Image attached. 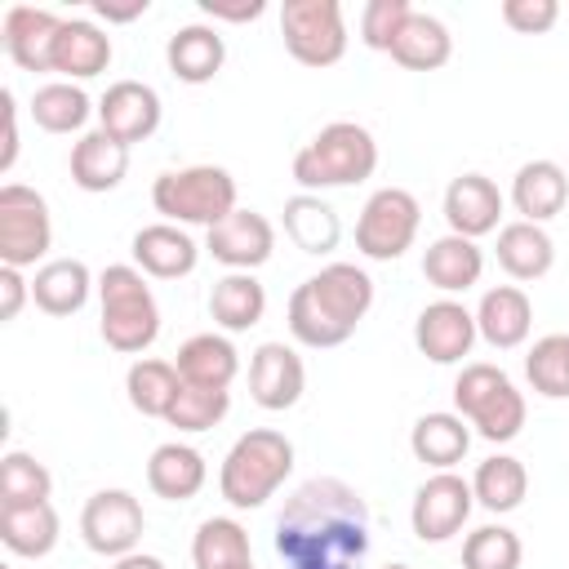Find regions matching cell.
<instances>
[{"label":"cell","mask_w":569,"mask_h":569,"mask_svg":"<svg viewBox=\"0 0 569 569\" xmlns=\"http://www.w3.org/2000/svg\"><path fill=\"white\" fill-rule=\"evenodd\" d=\"M369 551V507L338 476H311L276 520V556L289 569H360Z\"/></svg>","instance_id":"cell-1"},{"label":"cell","mask_w":569,"mask_h":569,"mask_svg":"<svg viewBox=\"0 0 569 569\" xmlns=\"http://www.w3.org/2000/svg\"><path fill=\"white\" fill-rule=\"evenodd\" d=\"M293 471V445L284 431H271V427H258V431H244L227 458H222V498L240 511L249 507H262L280 485L284 476Z\"/></svg>","instance_id":"cell-2"},{"label":"cell","mask_w":569,"mask_h":569,"mask_svg":"<svg viewBox=\"0 0 569 569\" xmlns=\"http://www.w3.org/2000/svg\"><path fill=\"white\" fill-rule=\"evenodd\" d=\"M378 169V142L365 124L356 120H333L325 124L298 156H293V178L307 191L320 187H351L365 182Z\"/></svg>","instance_id":"cell-3"},{"label":"cell","mask_w":569,"mask_h":569,"mask_svg":"<svg viewBox=\"0 0 569 569\" xmlns=\"http://www.w3.org/2000/svg\"><path fill=\"white\" fill-rule=\"evenodd\" d=\"M98 298H102V338L111 351H147L160 333V307L142 280L138 267L116 262L98 276Z\"/></svg>","instance_id":"cell-4"},{"label":"cell","mask_w":569,"mask_h":569,"mask_svg":"<svg viewBox=\"0 0 569 569\" xmlns=\"http://www.w3.org/2000/svg\"><path fill=\"white\" fill-rule=\"evenodd\" d=\"M156 213L169 222H200L218 227L236 209V178L218 164H191V169H169L151 187Z\"/></svg>","instance_id":"cell-5"},{"label":"cell","mask_w":569,"mask_h":569,"mask_svg":"<svg viewBox=\"0 0 569 569\" xmlns=\"http://www.w3.org/2000/svg\"><path fill=\"white\" fill-rule=\"evenodd\" d=\"M284 49L302 67H333L347 53V22L338 0H284L280 4Z\"/></svg>","instance_id":"cell-6"},{"label":"cell","mask_w":569,"mask_h":569,"mask_svg":"<svg viewBox=\"0 0 569 569\" xmlns=\"http://www.w3.org/2000/svg\"><path fill=\"white\" fill-rule=\"evenodd\" d=\"M418 222H422V209L413 200V191L405 187H382L365 200L360 209V222H356V249L373 262H391L400 258L413 236H418Z\"/></svg>","instance_id":"cell-7"},{"label":"cell","mask_w":569,"mask_h":569,"mask_svg":"<svg viewBox=\"0 0 569 569\" xmlns=\"http://www.w3.org/2000/svg\"><path fill=\"white\" fill-rule=\"evenodd\" d=\"M49 240H53V227H49L44 196L36 187L4 182L0 187V262L22 271L49 253Z\"/></svg>","instance_id":"cell-8"},{"label":"cell","mask_w":569,"mask_h":569,"mask_svg":"<svg viewBox=\"0 0 569 569\" xmlns=\"http://www.w3.org/2000/svg\"><path fill=\"white\" fill-rule=\"evenodd\" d=\"M142 529H147V516H142V507L129 489H102L80 511L84 547L98 551V556H116V560L129 556L138 547Z\"/></svg>","instance_id":"cell-9"},{"label":"cell","mask_w":569,"mask_h":569,"mask_svg":"<svg viewBox=\"0 0 569 569\" xmlns=\"http://www.w3.org/2000/svg\"><path fill=\"white\" fill-rule=\"evenodd\" d=\"M471 502H476V493H471V485H467L462 476L436 471V476L422 480V489L413 493L409 525H413V533H418L422 542H445V538H453V533L467 525Z\"/></svg>","instance_id":"cell-10"},{"label":"cell","mask_w":569,"mask_h":569,"mask_svg":"<svg viewBox=\"0 0 569 569\" xmlns=\"http://www.w3.org/2000/svg\"><path fill=\"white\" fill-rule=\"evenodd\" d=\"M476 316L453 302V298H440V302H427L413 320V347L436 360V365H458L462 356H471V342H476Z\"/></svg>","instance_id":"cell-11"},{"label":"cell","mask_w":569,"mask_h":569,"mask_svg":"<svg viewBox=\"0 0 569 569\" xmlns=\"http://www.w3.org/2000/svg\"><path fill=\"white\" fill-rule=\"evenodd\" d=\"M209 253L222 262V267H231V271H253V267H262L267 258H271V249H276V227L258 213V209H231L218 227H209Z\"/></svg>","instance_id":"cell-12"},{"label":"cell","mask_w":569,"mask_h":569,"mask_svg":"<svg viewBox=\"0 0 569 569\" xmlns=\"http://www.w3.org/2000/svg\"><path fill=\"white\" fill-rule=\"evenodd\" d=\"M302 387H307V369H302V356L284 342H262L249 360V396L253 405L280 413V409H293L302 400Z\"/></svg>","instance_id":"cell-13"},{"label":"cell","mask_w":569,"mask_h":569,"mask_svg":"<svg viewBox=\"0 0 569 569\" xmlns=\"http://www.w3.org/2000/svg\"><path fill=\"white\" fill-rule=\"evenodd\" d=\"M98 116H102V129L111 138H120L124 147L129 142H142L156 133L160 124V93L142 80H116L102 102H98Z\"/></svg>","instance_id":"cell-14"},{"label":"cell","mask_w":569,"mask_h":569,"mask_svg":"<svg viewBox=\"0 0 569 569\" xmlns=\"http://www.w3.org/2000/svg\"><path fill=\"white\" fill-rule=\"evenodd\" d=\"M62 18L36 4H13L4 13V49L22 71H53V40Z\"/></svg>","instance_id":"cell-15"},{"label":"cell","mask_w":569,"mask_h":569,"mask_svg":"<svg viewBox=\"0 0 569 569\" xmlns=\"http://www.w3.org/2000/svg\"><path fill=\"white\" fill-rule=\"evenodd\" d=\"M445 218L453 227V236H489L502 218V191L485 178V173H458L445 187Z\"/></svg>","instance_id":"cell-16"},{"label":"cell","mask_w":569,"mask_h":569,"mask_svg":"<svg viewBox=\"0 0 569 569\" xmlns=\"http://www.w3.org/2000/svg\"><path fill=\"white\" fill-rule=\"evenodd\" d=\"M129 249H133V262H138L147 276H156V280H178V276H187V271L196 267V258H200L196 240H191L182 227H173V222L138 227Z\"/></svg>","instance_id":"cell-17"},{"label":"cell","mask_w":569,"mask_h":569,"mask_svg":"<svg viewBox=\"0 0 569 569\" xmlns=\"http://www.w3.org/2000/svg\"><path fill=\"white\" fill-rule=\"evenodd\" d=\"M164 62H169V71H173L182 84H209V80L222 71V62H227V44H222V36H218L213 27L191 22V27H178V31L169 36Z\"/></svg>","instance_id":"cell-18"},{"label":"cell","mask_w":569,"mask_h":569,"mask_svg":"<svg viewBox=\"0 0 569 569\" xmlns=\"http://www.w3.org/2000/svg\"><path fill=\"white\" fill-rule=\"evenodd\" d=\"M124 169H129V147L107 129H93L71 147V182L80 191H116L124 182Z\"/></svg>","instance_id":"cell-19"},{"label":"cell","mask_w":569,"mask_h":569,"mask_svg":"<svg viewBox=\"0 0 569 569\" xmlns=\"http://www.w3.org/2000/svg\"><path fill=\"white\" fill-rule=\"evenodd\" d=\"M476 329L489 347L507 351V347H520L533 329V307H529V293L516 289V284H498L480 298V311H476Z\"/></svg>","instance_id":"cell-20"},{"label":"cell","mask_w":569,"mask_h":569,"mask_svg":"<svg viewBox=\"0 0 569 569\" xmlns=\"http://www.w3.org/2000/svg\"><path fill=\"white\" fill-rule=\"evenodd\" d=\"M511 200H516V209H520L525 222H538L542 227L547 218H556L565 209L569 178H565V169L556 160H529V164H520V173L511 182Z\"/></svg>","instance_id":"cell-21"},{"label":"cell","mask_w":569,"mask_h":569,"mask_svg":"<svg viewBox=\"0 0 569 569\" xmlns=\"http://www.w3.org/2000/svg\"><path fill=\"white\" fill-rule=\"evenodd\" d=\"M471 445V427L462 413H449V409H436V413H422L409 431V449L418 462L436 467V471H449L453 462H462Z\"/></svg>","instance_id":"cell-22"},{"label":"cell","mask_w":569,"mask_h":569,"mask_svg":"<svg viewBox=\"0 0 569 569\" xmlns=\"http://www.w3.org/2000/svg\"><path fill=\"white\" fill-rule=\"evenodd\" d=\"M58 511L53 502H9L0 507V542L13 551V556H49L53 542H58Z\"/></svg>","instance_id":"cell-23"},{"label":"cell","mask_w":569,"mask_h":569,"mask_svg":"<svg viewBox=\"0 0 569 569\" xmlns=\"http://www.w3.org/2000/svg\"><path fill=\"white\" fill-rule=\"evenodd\" d=\"M107 67H111V36H102L84 18H62V31L53 40V71L89 80V76H98Z\"/></svg>","instance_id":"cell-24"},{"label":"cell","mask_w":569,"mask_h":569,"mask_svg":"<svg viewBox=\"0 0 569 569\" xmlns=\"http://www.w3.org/2000/svg\"><path fill=\"white\" fill-rule=\"evenodd\" d=\"M551 262H556V244L538 222L516 218L498 231V267L511 280H538L551 271Z\"/></svg>","instance_id":"cell-25"},{"label":"cell","mask_w":569,"mask_h":569,"mask_svg":"<svg viewBox=\"0 0 569 569\" xmlns=\"http://www.w3.org/2000/svg\"><path fill=\"white\" fill-rule=\"evenodd\" d=\"M147 485H151L156 498H164V502H187V498H196L200 485H204V458H200V449L178 445V440L151 449Z\"/></svg>","instance_id":"cell-26"},{"label":"cell","mask_w":569,"mask_h":569,"mask_svg":"<svg viewBox=\"0 0 569 569\" xmlns=\"http://www.w3.org/2000/svg\"><path fill=\"white\" fill-rule=\"evenodd\" d=\"M311 289L347 329H356L365 320V311L373 307V280L360 267H351V262L320 267V276H311Z\"/></svg>","instance_id":"cell-27"},{"label":"cell","mask_w":569,"mask_h":569,"mask_svg":"<svg viewBox=\"0 0 569 569\" xmlns=\"http://www.w3.org/2000/svg\"><path fill=\"white\" fill-rule=\"evenodd\" d=\"M173 365H178L182 382L227 391L231 378H236V369H240V356H236V347L222 333H196V338H187L178 347V360Z\"/></svg>","instance_id":"cell-28"},{"label":"cell","mask_w":569,"mask_h":569,"mask_svg":"<svg viewBox=\"0 0 569 569\" xmlns=\"http://www.w3.org/2000/svg\"><path fill=\"white\" fill-rule=\"evenodd\" d=\"M449 53H453L449 27L436 13H418V9L409 13V22L400 27V36L391 44V58L409 71H436V67L449 62Z\"/></svg>","instance_id":"cell-29"},{"label":"cell","mask_w":569,"mask_h":569,"mask_svg":"<svg viewBox=\"0 0 569 569\" xmlns=\"http://www.w3.org/2000/svg\"><path fill=\"white\" fill-rule=\"evenodd\" d=\"M485 271V253L476 249V240L467 236H440L436 244H427L422 253V276L445 289V293H458V289H471Z\"/></svg>","instance_id":"cell-30"},{"label":"cell","mask_w":569,"mask_h":569,"mask_svg":"<svg viewBox=\"0 0 569 569\" xmlns=\"http://www.w3.org/2000/svg\"><path fill=\"white\" fill-rule=\"evenodd\" d=\"M89 284H93V280H89V267H84L80 258H53V262H44V267L36 271L31 298H36V307L49 311V316H71V311L84 307Z\"/></svg>","instance_id":"cell-31"},{"label":"cell","mask_w":569,"mask_h":569,"mask_svg":"<svg viewBox=\"0 0 569 569\" xmlns=\"http://www.w3.org/2000/svg\"><path fill=\"white\" fill-rule=\"evenodd\" d=\"M284 236H289L302 253H329V249H338L342 227H338V213H333L320 196L298 191V196L284 200Z\"/></svg>","instance_id":"cell-32"},{"label":"cell","mask_w":569,"mask_h":569,"mask_svg":"<svg viewBox=\"0 0 569 569\" xmlns=\"http://www.w3.org/2000/svg\"><path fill=\"white\" fill-rule=\"evenodd\" d=\"M209 311L222 329L240 333V329H253L267 311V293L262 284L249 276V271H227L222 280H213V293H209Z\"/></svg>","instance_id":"cell-33"},{"label":"cell","mask_w":569,"mask_h":569,"mask_svg":"<svg viewBox=\"0 0 569 569\" xmlns=\"http://www.w3.org/2000/svg\"><path fill=\"white\" fill-rule=\"evenodd\" d=\"M289 333L302 342V347H342L356 329H347L311 289V280H302L289 298Z\"/></svg>","instance_id":"cell-34"},{"label":"cell","mask_w":569,"mask_h":569,"mask_svg":"<svg viewBox=\"0 0 569 569\" xmlns=\"http://www.w3.org/2000/svg\"><path fill=\"white\" fill-rule=\"evenodd\" d=\"M124 391H129V405L142 418H164L169 405L182 391V373L169 360H133L129 365V378H124Z\"/></svg>","instance_id":"cell-35"},{"label":"cell","mask_w":569,"mask_h":569,"mask_svg":"<svg viewBox=\"0 0 569 569\" xmlns=\"http://www.w3.org/2000/svg\"><path fill=\"white\" fill-rule=\"evenodd\" d=\"M471 493H476V502L489 507V511H516V507L525 502V493H529V471H525L520 458L493 453V458H485V462L476 467Z\"/></svg>","instance_id":"cell-36"},{"label":"cell","mask_w":569,"mask_h":569,"mask_svg":"<svg viewBox=\"0 0 569 569\" xmlns=\"http://www.w3.org/2000/svg\"><path fill=\"white\" fill-rule=\"evenodd\" d=\"M191 560L196 569H253V556H249V533L227 520V516H213L196 529V542H191Z\"/></svg>","instance_id":"cell-37"},{"label":"cell","mask_w":569,"mask_h":569,"mask_svg":"<svg viewBox=\"0 0 569 569\" xmlns=\"http://www.w3.org/2000/svg\"><path fill=\"white\" fill-rule=\"evenodd\" d=\"M31 120L44 133H71L89 120V93L71 80H49L31 93Z\"/></svg>","instance_id":"cell-38"},{"label":"cell","mask_w":569,"mask_h":569,"mask_svg":"<svg viewBox=\"0 0 569 569\" xmlns=\"http://www.w3.org/2000/svg\"><path fill=\"white\" fill-rule=\"evenodd\" d=\"M525 373L533 382V391L565 400L569 396V333H547L533 342V351L525 356Z\"/></svg>","instance_id":"cell-39"},{"label":"cell","mask_w":569,"mask_h":569,"mask_svg":"<svg viewBox=\"0 0 569 569\" xmlns=\"http://www.w3.org/2000/svg\"><path fill=\"white\" fill-rule=\"evenodd\" d=\"M49 489H53V476L31 453L13 449V453L0 458V507H9V502H44Z\"/></svg>","instance_id":"cell-40"},{"label":"cell","mask_w":569,"mask_h":569,"mask_svg":"<svg viewBox=\"0 0 569 569\" xmlns=\"http://www.w3.org/2000/svg\"><path fill=\"white\" fill-rule=\"evenodd\" d=\"M227 405H231V396H227V391L182 382V391H178V400L169 405L164 422H169V427H178V431H209V427H218V422L227 418Z\"/></svg>","instance_id":"cell-41"},{"label":"cell","mask_w":569,"mask_h":569,"mask_svg":"<svg viewBox=\"0 0 569 569\" xmlns=\"http://www.w3.org/2000/svg\"><path fill=\"white\" fill-rule=\"evenodd\" d=\"M520 538L507 525H480L462 542V569H520Z\"/></svg>","instance_id":"cell-42"},{"label":"cell","mask_w":569,"mask_h":569,"mask_svg":"<svg viewBox=\"0 0 569 569\" xmlns=\"http://www.w3.org/2000/svg\"><path fill=\"white\" fill-rule=\"evenodd\" d=\"M471 427L485 436V440H493V445H502V440H516L520 436V427H525V396L507 382V387H498L476 413H471Z\"/></svg>","instance_id":"cell-43"},{"label":"cell","mask_w":569,"mask_h":569,"mask_svg":"<svg viewBox=\"0 0 569 569\" xmlns=\"http://www.w3.org/2000/svg\"><path fill=\"white\" fill-rule=\"evenodd\" d=\"M409 13H413L409 0H369V4H365V18H360V36H365V44L391 53V44H396L400 27L409 22Z\"/></svg>","instance_id":"cell-44"},{"label":"cell","mask_w":569,"mask_h":569,"mask_svg":"<svg viewBox=\"0 0 569 569\" xmlns=\"http://www.w3.org/2000/svg\"><path fill=\"white\" fill-rule=\"evenodd\" d=\"M511 378L498 369V365H485V360H476V365H462V373H458V382H453V405H458V413L462 418H471L498 387H507Z\"/></svg>","instance_id":"cell-45"},{"label":"cell","mask_w":569,"mask_h":569,"mask_svg":"<svg viewBox=\"0 0 569 569\" xmlns=\"http://www.w3.org/2000/svg\"><path fill=\"white\" fill-rule=\"evenodd\" d=\"M556 18H560L556 0H502V22L520 36H542L556 27Z\"/></svg>","instance_id":"cell-46"},{"label":"cell","mask_w":569,"mask_h":569,"mask_svg":"<svg viewBox=\"0 0 569 569\" xmlns=\"http://www.w3.org/2000/svg\"><path fill=\"white\" fill-rule=\"evenodd\" d=\"M18 160V116H13V93L0 89V169H13Z\"/></svg>","instance_id":"cell-47"},{"label":"cell","mask_w":569,"mask_h":569,"mask_svg":"<svg viewBox=\"0 0 569 569\" xmlns=\"http://www.w3.org/2000/svg\"><path fill=\"white\" fill-rule=\"evenodd\" d=\"M27 293H31V284L18 276V267H0V320H13L27 302Z\"/></svg>","instance_id":"cell-48"},{"label":"cell","mask_w":569,"mask_h":569,"mask_svg":"<svg viewBox=\"0 0 569 569\" xmlns=\"http://www.w3.org/2000/svg\"><path fill=\"white\" fill-rule=\"evenodd\" d=\"M200 9L222 22H253L262 13V0H200Z\"/></svg>","instance_id":"cell-49"},{"label":"cell","mask_w":569,"mask_h":569,"mask_svg":"<svg viewBox=\"0 0 569 569\" xmlns=\"http://www.w3.org/2000/svg\"><path fill=\"white\" fill-rule=\"evenodd\" d=\"M93 13L107 22H133L147 13V0H93Z\"/></svg>","instance_id":"cell-50"},{"label":"cell","mask_w":569,"mask_h":569,"mask_svg":"<svg viewBox=\"0 0 569 569\" xmlns=\"http://www.w3.org/2000/svg\"><path fill=\"white\" fill-rule=\"evenodd\" d=\"M111 569H164V560H160V556H142V551H129V556H120Z\"/></svg>","instance_id":"cell-51"},{"label":"cell","mask_w":569,"mask_h":569,"mask_svg":"<svg viewBox=\"0 0 569 569\" xmlns=\"http://www.w3.org/2000/svg\"><path fill=\"white\" fill-rule=\"evenodd\" d=\"M382 569H413V565H400V560H396V565H382Z\"/></svg>","instance_id":"cell-52"},{"label":"cell","mask_w":569,"mask_h":569,"mask_svg":"<svg viewBox=\"0 0 569 569\" xmlns=\"http://www.w3.org/2000/svg\"><path fill=\"white\" fill-rule=\"evenodd\" d=\"M0 569H9V565H0Z\"/></svg>","instance_id":"cell-53"}]
</instances>
